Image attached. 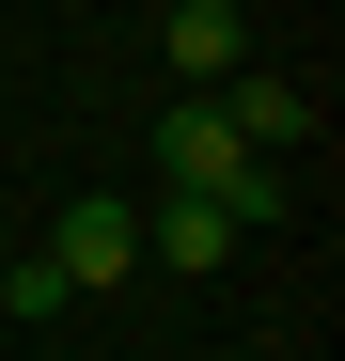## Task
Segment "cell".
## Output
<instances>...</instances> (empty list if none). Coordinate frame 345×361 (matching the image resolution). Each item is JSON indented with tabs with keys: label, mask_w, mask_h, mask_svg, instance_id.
Instances as JSON below:
<instances>
[{
	"label": "cell",
	"mask_w": 345,
	"mask_h": 361,
	"mask_svg": "<svg viewBox=\"0 0 345 361\" xmlns=\"http://www.w3.org/2000/svg\"><path fill=\"white\" fill-rule=\"evenodd\" d=\"M204 94H220V126H236L251 157H282V142L314 126V94H299V79H267V63H236V79H204Z\"/></svg>",
	"instance_id": "4"
},
{
	"label": "cell",
	"mask_w": 345,
	"mask_h": 361,
	"mask_svg": "<svg viewBox=\"0 0 345 361\" xmlns=\"http://www.w3.org/2000/svg\"><path fill=\"white\" fill-rule=\"evenodd\" d=\"M142 252H157V267H189V283H204V267H220V252H236V220H220V204H204V189H172V204H157V220H142Z\"/></svg>",
	"instance_id": "5"
},
{
	"label": "cell",
	"mask_w": 345,
	"mask_h": 361,
	"mask_svg": "<svg viewBox=\"0 0 345 361\" xmlns=\"http://www.w3.org/2000/svg\"><path fill=\"white\" fill-rule=\"evenodd\" d=\"M157 173H172V189H204L236 235H267V220H282V173L220 126V94H172V110H157Z\"/></svg>",
	"instance_id": "1"
},
{
	"label": "cell",
	"mask_w": 345,
	"mask_h": 361,
	"mask_svg": "<svg viewBox=\"0 0 345 361\" xmlns=\"http://www.w3.org/2000/svg\"><path fill=\"white\" fill-rule=\"evenodd\" d=\"M157 47H172V94H204V79H236V63H251V16H236V0H172V32H157Z\"/></svg>",
	"instance_id": "3"
},
{
	"label": "cell",
	"mask_w": 345,
	"mask_h": 361,
	"mask_svg": "<svg viewBox=\"0 0 345 361\" xmlns=\"http://www.w3.org/2000/svg\"><path fill=\"white\" fill-rule=\"evenodd\" d=\"M47 267H63V298H94V283H126V267H142V204H110V189H79V204H63V235H47Z\"/></svg>",
	"instance_id": "2"
}]
</instances>
